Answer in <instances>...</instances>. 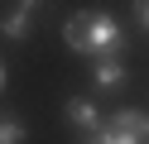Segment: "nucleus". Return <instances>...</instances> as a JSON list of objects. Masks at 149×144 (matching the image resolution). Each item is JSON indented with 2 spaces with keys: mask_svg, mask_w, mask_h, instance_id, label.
Returning a JSON list of instances; mask_svg holds the SVG:
<instances>
[{
  "mask_svg": "<svg viewBox=\"0 0 149 144\" xmlns=\"http://www.w3.org/2000/svg\"><path fill=\"white\" fill-rule=\"evenodd\" d=\"M63 43L72 53H87V58H120L130 38L106 10H82V15L63 19Z\"/></svg>",
  "mask_w": 149,
  "mask_h": 144,
  "instance_id": "nucleus-1",
  "label": "nucleus"
},
{
  "mask_svg": "<svg viewBox=\"0 0 149 144\" xmlns=\"http://www.w3.org/2000/svg\"><path fill=\"white\" fill-rule=\"evenodd\" d=\"M96 144H149V115H139V111H116L111 120H101Z\"/></svg>",
  "mask_w": 149,
  "mask_h": 144,
  "instance_id": "nucleus-2",
  "label": "nucleus"
},
{
  "mask_svg": "<svg viewBox=\"0 0 149 144\" xmlns=\"http://www.w3.org/2000/svg\"><path fill=\"white\" fill-rule=\"evenodd\" d=\"M39 10H43V0H15V10L0 19V34L19 43V38L29 34V24H34V15H39Z\"/></svg>",
  "mask_w": 149,
  "mask_h": 144,
  "instance_id": "nucleus-3",
  "label": "nucleus"
},
{
  "mask_svg": "<svg viewBox=\"0 0 149 144\" xmlns=\"http://www.w3.org/2000/svg\"><path fill=\"white\" fill-rule=\"evenodd\" d=\"M96 91H120V86L130 82V72L120 67V58H96Z\"/></svg>",
  "mask_w": 149,
  "mask_h": 144,
  "instance_id": "nucleus-4",
  "label": "nucleus"
},
{
  "mask_svg": "<svg viewBox=\"0 0 149 144\" xmlns=\"http://www.w3.org/2000/svg\"><path fill=\"white\" fill-rule=\"evenodd\" d=\"M63 111H68V120L77 125V130H101V111H96L91 101H82V96H68Z\"/></svg>",
  "mask_w": 149,
  "mask_h": 144,
  "instance_id": "nucleus-5",
  "label": "nucleus"
},
{
  "mask_svg": "<svg viewBox=\"0 0 149 144\" xmlns=\"http://www.w3.org/2000/svg\"><path fill=\"white\" fill-rule=\"evenodd\" d=\"M24 139H29L24 120H15V115H0V144H24Z\"/></svg>",
  "mask_w": 149,
  "mask_h": 144,
  "instance_id": "nucleus-6",
  "label": "nucleus"
},
{
  "mask_svg": "<svg viewBox=\"0 0 149 144\" xmlns=\"http://www.w3.org/2000/svg\"><path fill=\"white\" fill-rule=\"evenodd\" d=\"M135 24L149 34V0H135Z\"/></svg>",
  "mask_w": 149,
  "mask_h": 144,
  "instance_id": "nucleus-7",
  "label": "nucleus"
},
{
  "mask_svg": "<svg viewBox=\"0 0 149 144\" xmlns=\"http://www.w3.org/2000/svg\"><path fill=\"white\" fill-rule=\"evenodd\" d=\"M5 82H10V72H5V63H0V91H5Z\"/></svg>",
  "mask_w": 149,
  "mask_h": 144,
  "instance_id": "nucleus-8",
  "label": "nucleus"
}]
</instances>
